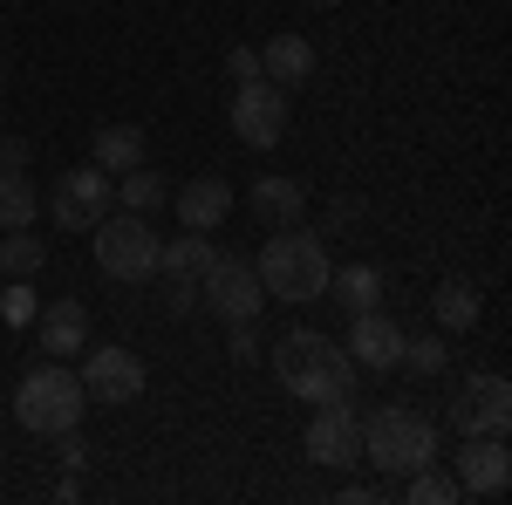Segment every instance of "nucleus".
Listing matches in <instances>:
<instances>
[{
	"mask_svg": "<svg viewBox=\"0 0 512 505\" xmlns=\"http://www.w3.org/2000/svg\"><path fill=\"white\" fill-rule=\"evenodd\" d=\"M41 212V192L28 171H14V178H0V233H14V226H35Z\"/></svg>",
	"mask_w": 512,
	"mask_h": 505,
	"instance_id": "obj_24",
	"label": "nucleus"
},
{
	"mask_svg": "<svg viewBox=\"0 0 512 505\" xmlns=\"http://www.w3.org/2000/svg\"><path fill=\"white\" fill-rule=\"evenodd\" d=\"M82 389H89V403H137L144 396V362L130 349H82Z\"/></svg>",
	"mask_w": 512,
	"mask_h": 505,
	"instance_id": "obj_13",
	"label": "nucleus"
},
{
	"mask_svg": "<svg viewBox=\"0 0 512 505\" xmlns=\"http://www.w3.org/2000/svg\"><path fill=\"white\" fill-rule=\"evenodd\" d=\"M274 376L287 396H301V403H349L355 396V369L349 349L335 342V335H315V328H287L274 342Z\"/></svg>",
	"mask_w": 512,
	"mask_h": 505,
	"instance_id": "obj_1",
	"label": "nucleus"
},
{
	"mask_svg": "<svg viewBox=\"0 0 512 505\" xmlns=\"http://www.w3.org/2000/svg\"><path fill=\"white\" fill-rule=\"evenodd\" d=\"M28 164H35V144H28V137H0V178L28 171Z\"/></svg>",
	"mask_w": 512,
	"mask_h": 505,
	"instance_id": "obj_29",
	"label": "nucleus"
},
{
	"mask_svg": "<svg viewBox=\"0 0 512 505\" xmlns=\"http://www.w3.org/2000/svg\"><path fill=\"white\" fill-rule=\"evenodd\" d=\"M451 478H458V492H465V499H506V485H512L506 437H465V444H458Z\"/></svg>",
	"mask_w": 512,
	"mask_h": 505,
	"instance_id": "obj_11",
	"label": "nucleus"
},
{
	"mask_svg": "<svg viewBox=\"0 0 512 505\" xmlns=\"http://www.w3.org/2000/svg\"><path fill=\"white\" fill-rule=\"evenodd\" d=\"M226 69H233L239 82H253V76H260V55H253V48H233V55H226Z\"/></svg>",
	"mask_w": 512,
	"mask_h": 505,
	"instance_id": "obj_30",
	"label": "nucleus"
},
{
	"mask_svg": "<svg viewBox=\"0 0 512 505\" xmlns=\"http://www.w3.org/2000/svg\"><path fill=\"white\" fill-rule=\"evenodd\" d=\"M89 164H103L110 178L130 171V164H144V130H137V123H103L96 144H89Z\"/></svg>",
	"mask_w": 512,
	"mask_h": 505,
	"instance_id": "obj_22",
	"label": "nucleus"
},
{
	"mask_svg": "<svg viewBox=\"0 0 512 505\" xmlns=\"http://www.w3.org/2000/svg\"><path fill=\"white\" fill-rule=\"evenodd\" d=\"M171 205H178L185 233H219V226L233 219V185H226L219 171H205V178H192V185H178Z\"/></svg>",
	"mask_w": 512,
	"mask_h": 505,
	"instance_id": "obj_15",
	"label": "nucleus"
},
{
	"mask_svg": "<svg viewBox=\"0 0 512 505\" xmlns=\"http://www.w3.org/2000/svg\"><path fill=\"white\" fill-rule=\"evenodd\" d=\"M0 89H7V62H0Z\"/></svg>",
	"mask_w": 512,
	"mask_h": 505,
	"instance_id": "obj_32",
	"label": "nucleus"
},
{
	"mask_svg": "<svg viewBox=\"0 0 512 505\" xmlns=\"http://www.w3.org/2000/svg\"><path fill=\"white\" fill-rule=\"evenodd\" d=\"M260 287H267V301H287V308H308L328 294V246L321 233L308 226H280L267 246H260Z\"/></svg>",
	"mask_w": 512,
	"mask_h": 505,
	"instance_id": "obj_2",
	"label": "nucleus"
},
{
	"mask_svg": "<svg viewBox=\"0 0 512 505\" xmlns=\"http://www.w3.org/2000/svg\"><path fill=\"white\" fill-rule=\"evenodd\" d=\"M41 267H48V246L35 239V226L0 233V273H7V280H35Z\"/></svg>",
	"mask_w": 512,
	"mask_h": 505,
	"instance_id": "obj_23",
	"label": "nucleus"
},
{
	"mask_svg": "<svg viewBox=\"0 0 512 505\" xmlns=\"http://www.w3.org/2000/svg\"><path fill=\"white\" fill-rule=\"evenodd\" d=\"M62 465H69V471H82V465H89V444H82L76 430H62Z\"/></svg>",
	"mask_w": 512,
	"mask_h": 505,
	"instance_id": "obj_31",
	"label": "nucleus"
},
{
	"mask_svg": "<svg viewBox=\"0 0 512 505\" xmlns=\"http://www.w3.org/2000/svg\"><path fill=\"white\" fill-rule=\"evenodd\" d=\"M396 362H403L410 376H444V369H451V335H444V328H437V335H417V342L403 335V355H396Z\"/></svg>",
	"mask_w": 512,
	"mask_h": 505,
	"instance_id": "obj_26",
	"label": "nucleus"
},
{
	"mask_svg": "<svg viewBox=\"0 0 512 505\" xmlns=\"http://www.w3.org/2000/svg\"><path fill=\"white\" fill-rule=\"evenodd\" d=\"M0 314H7L14 328H28V321H35V294H28V280H14V287H0Z\"/></svg>",
	"mask_w": 512,
	"mask_h": 505,
	"instance_id": "obj_27",
	"label": "nucleus"
},
{
	"mask_svg": "<svg viewBox=\"0 0 512 505\" xmlns=\"http://www.w3.org/2000/svg\"><path fill=\"white\" fill-rule=\"evenodd\" d=\"M253 219L280 233V226H301L308 219V192L294 185V178H253Z\"/></svg>",
	"mask_w": 512,
	"mask_h": 505,
	"instance_id": "obj_18",
	"label": "nucleus"
},
{
	"mask_svg": "<svg viewBox=\"0 0 512 505\" xmlns=\"http://www.w3.org/2000/svg\"><path fill=\"white\" fill-rule=\"evenodd\" d=\"M110 205H117V178H110L103 164L62 171V178H55V192H48V212H55V226H62V233H89Z\"/></svg>",
	"mask_w": 512,
	"mask_h": 505,
	"instance_id": "obj_7",
	"label": "nucleus"
},
{
	"mask_svg": "<svg viewBox=\"0 0 512 505\" xmlns=\"http://www.w3.org/2000/svg\"><path fill=\"white\" fill-rule=\"evenodd\" d=\"M321 301H342L349 314L383 308V273L369 267V260H355V267H328V294H321Z\"/></svg>",
	"mask_w": 512,
	"mask_h": 505,
	"instance_id": "obj_19",
	"label": "nucleus"
},
{
	"mask_svg": "<svg viewBox=\"0 0 512 505\" xmlns=\"http://www.w3.org/2000/svg\"><path fill=\"white\" fill-rule=\"evenodd\" d=\"M233 137L246 151H274L280 137H287V89H274L267 76L239 82L233 96Z\"/></svg>",
	"mask_w": 512,
	"mask_h": 505,
	"instance_id": "obj_9",
	"label": "nucleus"
},
{
	"mask_svg": "<svg viewBox=\"0 0 512 505\" xmlns=\"http://www.w3.org/2000/svg\"><path fill=\"white\" fill-rule=\"evenodd\" d=\"M35 342L48 349V362H69V355H82L89 349V308L82 301H48V308L35 314Z\"/></svg>",
	"mask_w": 512,
	"mask_h": 505,
	"instance_id": "obj_16",
	"label": "nucleus"
},
{
	"mask_svg": "<svg viewBox=\"0 0 512 505\" xmlns=\"http://www.w3.org/2000/svg\"><path fill=\"white\" fill-rule=\"evenodd\" d=\"M205 267H212V239L205 233H185V239H164L158 246V280L164 287V308L171 314H192L198 308V280H205Z\"/></svg>",
	"mask_w": 512,
	"mask_h": 505,
	"instance_id": "obj_8",
	"label": "nucleus"
},
{
	"mask_svg": "<svg viewBox=\"0 0 512 505\" xmlns=\"http://www.w3.org/2000/svg\"><path fill=\"white\" fill-rule=\"evenodd\" d=\"M308 7H335V0H308Z\"/></svg>",
	"mask_w": 512,
	"mask_h": 505,
	"instance_id": "obj_33",
	"label": "nucleus"
},
{
	"mask_svg": "<svg viewBox=\"0 0 512 505\" xmlns=\"http://www.w3.org/2000/svg\"><path fill=\"white\" fill-rule=\"evenodd\" d=\"M403 499H410V505H458L465 492H458V478H451V471H437V458H431V465L403 471Z\"/></svg>",
	"mask_w": 512,
	"mask_h": 505,
	"instance_id": "obj_25",
	"label": "nucleus"
},
{
	"mask_svg": "<svg viewBox=\"0 0 512 505\" xmlns=\"http://www.w3.org/2000/svg\"><path fill=\"white\" fill-rule=\"evenodd\" d=\"M260 76L274 82V89H308V76H315V48H308V35H274L267 48H260Z\"/></svg>",
	"mask_w": 512,
	"mask_h": 505,
	"instance_id": "obj_17",
	"label": "nucleus"
},
{
	"mask_svg": "<svg viewBox=\"0 0 512 505\" xmlns=\"http://www.w3.org/2000/svg\"><path fill=\"white\" fill-rule=\"evenodd\" d=\"M349 362L355 369H396V355H403V321H390L383 308H362L349 314Z\"/></svg>",
	"mask_w": 512,
	"mask_h": 505,
	"instance_id": "obj_14",
	"label": "nucleus"
},
{
	"mask_svg": "<svg viewBox=\"0 0 512 505\" xmlns=\"http://www.w3.org/2000/svg\"><path fill=\"white\" fill-rule=\"evenodd\" d=\"M89 246H96V267L110 273V280H151L164 239L151 233L144 212H103V219L89 226Z\"/></svg>",
	"mask_w": 512,
	"mask_h": 505,
	"instance_id": "obj_5",
	"label": "nucleus"
},
{
	"mask_svg": "<svg viewBox=\"0 0 512 505\" xmlns=\"http://www.w3.org/2000/svg\"><path fill=\"white\" fill-rule=\"evenodd\" d=\"M117 205L123 212H164L171 205V178L164 171H151V164H130V171H117Z\"/></svg>",
	"mask_w": 512,
	"mask_h": 505,
	"instance_id": "obj_21",
	"label": "nucleus"
},
{
	"mask_svg": "<svg viewBox=\"0 0 512 505\" xmlns=\"http://www.w3.org/2000/svg\"><path fill=\"white\" fill-rule=\"evenodd\" d=\"M451 430L458 437H506L512 430V383L506 376H472V383L451 396Z\"/></svg>",
	"mask_w": 512,
	"mask_h": 505,
	"instance_id": "obj_10",
	"label": "nucleus"
},
{
	"mask_svg": "<svg viewBox=\"0 0 512 505\" xmlns=\"http://www.w3.org/2000/svg\"><path fill=\"white\" fill-rule=\"evenodd\" d=\"M82 410H89V389H82V376L69 362H41V369H28L21 389H14V417H21V430H35V437L76 430Z\"/></svg>",
	"mask_w": 512,
	"mask_h": 505,
	"instance_id": "obj_4",
	"label": "nucleus"
},
{
	"mask_svg": "<svg viewBox=\"0 0 512 505\" xmlns=\"http://www.w3.org/2000/svg\"><path fill=\"white\" fill-rule=\"evenodd\" d=\"M260 301H267V287H260L253 260L212 253V267H205V280H198V308L219 314V321H260Z\"/></svg>",
	"mask_w": 512,
	"mask_h": 505,
	"instance_id": "obj_6",
	"label": "nucleus"
},
{
	"mask_svg": "<svg viewBox=\"0 0 512 505\" xmlns=\"http://www.w3.org/2000/svg\"><path fill=\"white\" fill-rule=\"evenodd\" d=\"M478 308H485V301H478L472 280H458V273H451V280H437L431 314H437V328H444V335H472V328H478Z\"/></svg>",
	"mask_w": 512,
	"mask_h": 505,
	"instance_id": "obj_20",
	"label": "nucleus"
},
{
	"mask_svg": "<svg viewBox=\"0 0 512 505\" xmlns=\"http://www.w3.org/2000/svg\"><path fill=\"white\" fill-rule=\"evenodd\" d=\"M308 465H362V417L349 403H321L308 417Z\"/></svg>",
	"mask_w": 512,
	"mask_h": 505,
	"instance_id": "obj_12",
	"label": "nucleus"
},
{
	"mask_svg": "<svg viewBox=\"0 0 512 505\" xmlns=\"http://www.w3.org/2000/svg\"><path fill=\"white\" fill-rule=\"evenodd\" d=\"M362 458L376 471H390V478H403V471H417V465L437 458V424L424 410H410V403H383V410H369V424H362Z\"/></svg>",
	"mask_w": 512,
	"mask_h": 505,
	"instance_id": "obj_3",
	"label": "nucleus"
},
{
	"mask_svg": "<svg viewBox=\"0 0 512 505\" xmlns=\"http://www.w3.org/2000/svg\"><path fill=\"white\" fill-rule=\"evenodd\" d=\"M226 328H233V335H226V355H233V362H253V355H260V321H226Z\"/></svg>",
	"mask_w": 512,
	"mask_h": 505,
	"instance_id": "obj_28",
	"label": "nucleus"
}]
</instances>
